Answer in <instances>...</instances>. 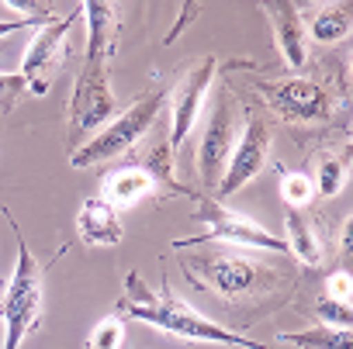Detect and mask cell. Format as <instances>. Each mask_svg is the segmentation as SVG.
Segmentation results:
<instances>
[{
    "label": "cell",
    "mask_w": 353,
    "mask_h": 349,
    "mask_svg": "<svg viewBox=\"0 0 353 349\" xmlns=\"http://www.w3.org/2000/svg\"><path fill=\"white\" fill-rule=\"evenodd\" d=\"M87 18V52L80 76L70 94V114H66V131H70V152L80 149L87 138L97 135L104 121L114 114V90H111V49H114V4H90L80 8Z\"/></svg>",
    "instance_id": "1"
},
{
    "label": "cell",
    "mask_w": 353,
    "mask_h": 349,
    "mask_svg": "<svg viewBox=\"0 0 353 349\" xmlns=\"http://www.w3.org/2000/svg\"><path fill=\"white\" fill-rule=\"evenodd\" d=\"M118 318L125 321H142L149 328L170 332L188 342H208V346H236V349H267V342H256L250 335H239L232 328H222L219 321L198 315L188 301L173 297L170 290H152L142 273L128 270L125 273V297L118 304Z\"/></svg>",
    "instance_id": "2"
},
{
    "label": "cell",
    "mask_w": 353,
    "mask_h": 349,
    "mask_svg": "<svg viewBox=\"0 0 353 349\" xmlns=\"http://www.w3.org/2000/svg\"><path fill=\"white\" fill-rule=\"evenodd\" d=\"M4 218L18 239V263L4 287V297H0V318H4V349H18L28 339V332L42 321L46 290H42V266H39L35 253L28 249L25 235L18 232V222L11 218L8 208H4Z\"/></svg>",
    "instance_id": "3"
},
{
    "label": "cell",
    "mask_w": 353,
    "mask_h": 349,
    "mask_svg": "<svg viewBox=\"0 0 353 349\" xmlns=\"http://www.w3.org/2000/svg\"><path fill=\"white\" fill-rule=\"evenodd\" d=\"M170 94L166 87H152L145 94H139L125 114H118L114 121H108V128H101V135L87 138L80 149L70 152V166L83 169V166H94V162H111L118 156H125L132 145L142 142V135L152 131V125L159 121L163 107H166Z\"/></svg>",
    "instance_id": "4"
},
{
    "label": "cell",
    "mask_w": 353,
    "mask_h": 349,
    "mask_svg": "<svg viewBox=\"0 0 353 349\" xmlns=\"http://www.w3.org/2000/svg\"><path fill=\"white\" fill-rule=\"evenodd\" d=\"M194 201L191 222H205L208 229L201 235L191 239H173V249H188V246H208V242H232V246H250V249H267V253H288L284 239L260 229L253 218L229 211L219 198L212 194H198V191H184Z\"/></svg>",
    "instance_id": "5"
},
{
    "label": "cell",
    "mask_w": 353,
    "mask_h": 349,
    "mask_svg": "<svg viewBox=\"0 0 353 349\" xmlns=\"http://www.w3.org/2000/svg\"><path fill=\"white\" fill-rule=\"evenodd\" d=\"M184 270L198 287L215 290L225 301H239V297L256 294L267 284V273H274V270L263 273L256 263H250L236 253H198V256L184 260Z\"/></svg>",
    "instance_id": "6"
},
{
    "label": "cell",
    "mask_w": 353,
    "mask_h": 349,
    "mask_svg": "<svg viewBox=\"0 0 353 349\" xmlns=\"http://www.w3.org/2000/svg\"><path fill=\"white\" fill-rule=\"evenodd\" d=\"M267 156H270V125L267 114L256 107H246V125L239 142L229 152V162L219 177V198H232L236 191H243L250 180H256L267 169Z\"/></svg>",
    "instance_id": "7"
},
{
    "label": "cell",
    "mask_w": 353,
    "mask_h": 349,
    "mask_svg": "<svg viewBox=\"0 0 353 349\" xmlns=\"http://www.w3.org/2000/svg\"><path fill=\"white\" fill-rule=\"evenodd\" d=\"M256 90L263 94L267 107L274 114H281L284 121L294 125H312V121H325L332 114V94L325 83L308 80V76H294V80H256Z\"/></svg>",
    "instance_id": "8"
},
{
    "label": "cell",
    "mask_w": 353,
    "mask_h": 349,
    "mask_svg": "<svg viewBox=\"0 0 353 349\" xmlns=\"http://www.w3.org/2000/svg\"><path fill=\"white\" fill-rule=\"evenodd\" d=\"M215 70H219L215 56H205L181 76V83H176V90H173V101H170V118H173L170 121V152L173 156L184 149L188 135L194 131V125L201 118L205 97H208L212 80H215Z\"/></svg>",
    "instance_id": "9"
},
{
    "label": "cell",
    "mask_w": 353,
    "mask_h": 349,
    "mask_svg": "<svg viewBox=\"0 0 353 349\" xmlns=\"http://www.w3.org/2000/svg\"><path fill=\"white\" fill-rule=\"evenodd\" d=\"M70 32H73V14L42 25V32L32 39V45H28V52H25L18 73H21L25 87H28L35 97H46V94H49L52 73H56V66H59V59H63V45H66Z\"/></svg>",
    "instance_id": "10"
},
{
    "label": "cell",
    "mask_w": 353,
    "mask_h": 349,
    "mask_svg": "<svg viewBox=\"0 0 353 349\" xmlns=\"http://www.w3.org/2000/svg\"><path fill=\"white\" fill-rule=\"evenodd\" d=\"M232 135H236V107H232V94H222L205 128V138L198 145V173H201L205 187L219 184L222 169L229 162V152H232Z\"/></svg>",
    "instance_id": "11"
},
{
    "label": "cell",
    "mask_w": 353,
    "mask_h": 349,
    "mask_svg": "<svg viewBox=\"0 0 353 349\" xmlns=\"http://www.w3.org/2000/svg\"><path fill=\"white\" fill-rule=\"evenodd\" d=\"M260 11L274 25V42H277V52L284 56V63L291 70H305V63H308V42H305L301 8L291 4V0H267V4H260Z\"/></svg>",
    "instance_id": "12"
},
{
    "label": "cell",
    "mask_w": 353,
    "mask_h": 349,
    "mask_svg": "<svg viewBox=\"0 0 353 349\" xmlns=\"http://www.w3.org/2000/svg\"><path fill=\"white\" fill-rule=\"evenodd\" d=\"M77 232H80V242L90 246V249H111L125 239V225H121V215L114 211V204H108L104 198H87L77 211Z\"/></svg>",
    "instance_id": "13"
},
{
    "label": "cell",
    "mask_w": 353,
    "mask_h": 349,
    "mask_svg": "<svg viewBox=\"0 0 353 349\" xmlns=\"http://www.w3.org/2000/svg\"><path fill=\"white\" fill-rule=\"evenodd\" d=\"M152 191H159V184H156V177L145 166H121V169H114V173L104 177V201L108 204L128 208V204L142 201Z\"/></svg>",
    "instance_id": "14"
},
{
    "label": "cell",
    "mask_w": 353,
    "mask_h": 349,
    "mask_svg": "<svg viewBox=\"0 0 353 349\" xmlns=\"http://www.w3.org/2000/svg\"><path fill=\"white\" fill-rule=\"evenodd\" d=\"M284 246L294 260H301L305 266H319L322 263V242L315 235V229L308 225V218L301 211H288L284 215Z\"/></svg>",
    "instance_id": "15"
},
{
    "label": "cell",
    "mask_w": 353,
    "mask_h": 349,
    "mask_svg": "<svg viewBox=\"0 0 353 349\" xmlns=\"http://www.w3.org/2000/svg\"><path fill=\"white\" fill-rule=\"evenodd\" d=\"M350 4H322V8H312V18L305 25V32L322 42V45H336L350 35Z\"/></svg>",
    "instance_id": "16"
},
{
    "label": "cell",
    "mask_w": 353,
    "mask_h": 349,
    "mask_svg": "<svg viewBox=\"0 0 353 349\" xmlns=\"http://www.w3.org/2000/svg\"><path fill=\"white\" fill-rule=\"evenodd\" d=\"M277 342L294 346V349H353L350 328H325V325L301 328V332H281Z\"/></svg>",
    "instance_id": "17"
},
{
    "label": "cell",
    "mask_w": 353,
    "mask_h": 349,
    "mask_svg": "<svg viewBox=\"0 0 353 349\" xmlns=\"http://www.w3.org/2000/svg\"><path fill=\"white\" fill-rule=\"evenodd\" d=\"M312 173H315V180H312V187H315V194H322V198H336L339 191H343V184H346V162L336 156V152H319L315 156V162H312Z\"/></svg>",
    "instance_id": "18"
},
{
    "label": "cell",
    "mask_w": 353,
    "mask_h": 349,
    "mask_svg": "<svg viewBox=\"0 0 353 349\" xmlns=\"http://www.w3.org/2000/svg\"><path fill=\"white\" fill-rule=\"evenodd\" d=\"M277 169V177H281V201L288 211H301L312 198H315V187L312 180L305 177V173L298 169H288V166H274Z\"/></svg>",
    "instance_id": "19"
},
{
    "label": "cell",
    "mask_w": 353,
    "mask_h": 349,
    "mask_svg": "<svg viewBox=\"0 0 353 349\" xmlns=\"http://www.w3.org/2000/svg\"><path fill=\"white\" fill-rule=\"evenodd\" d=\"M121 339H125V321L118 315H108V318H101L94 325V332L87 335L83 349H118Z\"/></svg>",
    "instance_id": "20"
},
{
    "label": "cell",
    "mask_w": 353,
    "mask_h": 349,
    "mask_svg": "<svg viewBox=\"0 0 353 349\" xmlns=\"http://www.w3.org/2000/svg\"><path fill=\"white\" fill-rule=\"evenodd\" d=\"M315 318L325 325V328H350V304H339V301H319L315 304Z\"/></svg>",
    "instance_id": "21"
},
{
    "label": "cell",
    "mask_w": 353,
    "mask_h": 349,
    "mask_svg": "<svg viewBox=\"0 0 353 349\" xmlns=\"http://www.w3.org/2000/svg\"><path fill=\"white\" fill-rule=\"evenodd\" d=\"M25 80L21 73H0V114H11V107L18 104V97L25 94Z\"/></svg>",
    "instance_id": "22"
},
{
    "label": "cell",
    "mask_w": 353,
    "mask_h": 349,
    "mask_svg": "<svg viewBox=\"0 0 353 349\" xmlns=\"http://www.w3.org/2000/svg\"><path fill=\"white\" fill-rule=\"evenodd\" d=\"M350 273L346 270H336V273H329V280H325V297L329 301H339V304H350Z\"/></svg>",
    "instance_id": "23"
},
{
    "label": "cell",
    "mask_w": 353,
    "mask_h": 349,
    "mask_svg": "<svg viewBox=\"0 0 353 349\" xmlns=\"http://www.w3.org/2000/svg\"><path fill=\"white\" fill-rule=\"evenodd\" d=\"M28 25H39V21H25V18H18V21H0V42H4L8 35H14V32H21V28H28ZM46 25V21H42Z\"/></svg>",
    "instance_id": "24"
},
{
    "label": "cell",
    "mask_w": 353,
    "mask_h": 349,
    "mask_svg": "<svg viewBox=\"0 0 353 349\" xmlns=\"http://www.w3.org/2000/svg\"><path fill=\"white\" fill-rule=\"evenodd\" d=\"M0 297H4V290H0Z\"/></svg>",
    "instance_id": "25"
}]
</instances>
